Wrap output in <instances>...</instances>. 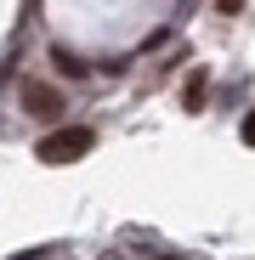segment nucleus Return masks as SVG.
I'll use <instances>...</instances> for the list:
<instances>
[{
    "instance_id": "f257e3e1",
    "label": "nucleus",
    "mask_w": 255,
    "mask_h": 260,
    "mask_svg": "<svg viewBox=\"0 0 255 260\" xmlns=\"http://www.w3.org/2000/svg\"><path fill=\"white\" fill-rule=\"evenodd\" d=\"M91 142H97V136H91L85 124H63V130H51V136L34 147V158H46V164H74V158L91 153Z\"/></svg>"
},
{
    "instance_id": "7ed1b4c3",
    "label": "nucleus",
    "mask_w": 255,
    "mask_h": 260,
    "mask_svg": "<svg viewBox=\"0 0 255 260\" xmlns=\"http://www.w3.org/2000/svg\"><path fill=\"white\" fill-rule=\"evenodd\" d=\"M204 91H210V74H204V68H193V74H187V91H182L187 113H199V108H204Z\"/></svg>"
},
{
    "instance_id": "f03ea898",
    "label": "nucleus",
    "mask_w": 255,
    "mask_h": 260,
    "mask_svg": "<svg viewBox=\"0 0 255 260\" xmlns=\"http://www.w3.org/2000/svg\"><path fill=\"white\" fill-rule=\"evenodd\" d=\"M23 113H34V119H57V113H63V96L51 91L46 79H23Z\"/></svg>"
},
{
    "instance_id": "39448f33",
    "label": "nucleus",
    "mask_w": 255,
    "mask_h": 260,
    "mask_svg": "<svg viewBox=\"0 0 255 260\" xmlns=\"http://www.w3.org/2000/svg\"><path fill=\"white\" fill-rule=\"evenodd\" d=\"M238 136H244V147H255V108L244 113V130H238Z\"/></svg>"
},
{
    "instance_id": "20e7f679",
    "label": "nucleus",
    "mask_w": 255,
    "mask_h": 260,
    "mask_svg": "<svg viewBox=\"0 0 255 260\" xmlns=\"http://www.w3.org/2000/svg\"><path fill=\"white\" fill-rule=\"evenodd\" d=\"M51 62H57V68H63L68 79H85V74H91V68H85L79 57H68V51H51Z\"/></svg>"
},
{
    "instance_id": "0eeeda50",
    "label": "nucleus",
    "mask_w": 255,
    "mask_h": 260,
    "mask_svg": "<svg viewBox=\"0 0 255 260\" xmlns=\"http://www.w3.org/2000/svg\"><path fill=\"white\" fill-rule=\"evenodd\" d=\"M159 260H176V254H159Z\"/></svg>"
},
{
    "instance_id": "423d86ee",
    "label": "nucleus",
    "mask_w": 255,
    "mask_h": 260,
    "mask_svg": "<svg viewBox=\"0 0 255 260\" xmlns=\"http://www.w3.org/2000/svg\"><path fill=\"white\" fill-rule=\"evenodd\" d=\"M216 6H221V12H227V17H233V12H238V6H244V0H216Z\"/></svg>"
}]
</instances>
